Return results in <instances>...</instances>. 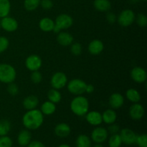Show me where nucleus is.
Instances as JSON below:
<instances>
[{"label": "nucleus", "mask_w": 147, "mask_h": 147, "mask_svg": "<svg viewBox=\"0 0 147 147\" xmlns=\"http://www.w3.org/2000/svg\"><path fill=\"white\" fill-rule=\"evenodd\" d=\"M73 24V19L67 14H60L56 17L55 24L60 30H65L71 27Z\"/></svg>", "instance_id": "obj_8"}, {"label": "nucleus", "mask_w": 147, "mask_h": 147, "mask_svg": "<svg viewBox=\"0 0 147 147\" xmlns=\"http://www.w3.org/2000/svg\"><path fill=\"white\" fill-rule=\"evenodd\" d=\"M57 147H71L70 145L67 144H60V146H58Z\"/></svg>", "instance_id": "obj_45"}, {"label": "nucleus", "mask_w": 147, "mask_h": 147, "mask_svg": "<svg viewBox=\"0 0 147 147\" xmlns=\"http://www.w3.org/2000/svg\"><path fill=\"white\" fill-rule=\"evenodd\" d=\"M129 113L131 119L134 121H139L144 116V108L139 103H133L129 108Z\"/></svg>", "instance_id": "obj_12"}, {"label": "nucleus", "mask_w": 147, "mask_h": 147, "mask_svg": "<svg viewBox=\"0 0 147 147\" xmlns=\"http://www.w3.org/2000/svg\"><path fill=\"white\" fill-rule=\"evenodd\" d=\"M11 125L9 121L2 119L0 121V136H7L11 130Z\"/></svg>", "instance_id": "obj_29"}, {"label": "nucleus", "mask_w": 147, "mask_h": 147, "mask_svg": "<svg viewBox=\"0 0 147 147\" xmlns=\"http://www.w3.org/2000/svg\"><path fill=\"white\" fill-rule=\"evenodd\" d=\"M136 14L131 9H124L117 16V21L119 25L123 27H127L131 25L135 22Z\"/></svg>", "instance_id": "obj_5"}, {"label": "nucleus", "mask_w": 147, "mask_h": 147, "mask_svg": "<svg viewBox=\"0 0 147 147\" xmlns=\"http://www.w3.org/2000/svg\"><path fill=\"white\" fill-rule=\"evenodd\" d=\"M126 97L132 103H139L142 99L140 93L135 88H129L126 92Z\"/></svg>", "instance_id": "obj_25"}, {"label": "nucleus", "mask_w": 147, "mask_h": 147, "mask_svg": "<svg viewBox=\"0 0 147 147\" xmlns=\"http://www.w3.org/2000/svg\"><path fill=\"white\" fill-rule=\"evenodd\" d=\"M104 49V45L101 40L95 39L92 40L88 46V50L89 53L93 55H98L103 52Z\"/></svg>", "instance_id": "obj_16"}, {"label": "nucleus", "mask_w": 147, "mask_h": 147, "mask_svg": "<svg viewBox=\"0 0 147 147\" xmlns=\"http://www.w3.org/2000/svg\"><path fill=\"white\" fill-rule=\"evenodd\" d=\"M92 141L86 134H80L76 140V147H91Z\"/></svg>", "instance_id": "obj_26"}, {"label": "nucleus", "mask_w": 147, "mask_h": 147, "mask_svg": "<svg viewBox=\"0 0 147 147\" xmlns=\"http://www.w3.org/2000/svg\"><path fill=\"white\" fill-rule=\"evenodd\" d=\"M85 116H86V121L91 126H98L103 123L102 114L97 111H88Z\"/></svg>", "instance_id": "obj_14"}, {"label": "nucleus", "mask_w": 147, "mask_h": 147, "mask_svg": "<svg viewBox=\"0 0 147 147\" xmlns=\"http://www.w3.org/2000/svg\"><path fill=\"white\" fill-rule=\"evenodd\" d=\"M73 40H74V38H73V35L67 32L60 31L57 34V42L59 45L63 46V47L70 46V45L73 42Z\"/></svg>", "instance_id": "obj_17"}, {"label": "nucleus", "mask_w": 147, "mask_h": 147, "mask_svg": "<svg viewBox=\"0 0 147 147\" xmlns=\"http://www.w3.org/2000/svg\"><path fill=\"white\" fill-rule=\"evenodd\" d=\"M40 6L45 10H50L53 8V2L52 0H40Z\"/></svg>", "instance_id": "obj_39"}, {"label": "nucleus", "mask_w": 147, "mask_h": 147, "mask_svg": "<svg viewBox=\"0 0 147 147\" xmlns=\"http://www.w3.org/2000/svg\"><path fill=\"white\" fill-rule=\"evenodd\" d=\"M135 21H136V24L139 26L140 27H146L147 25V17L143 13H139L136 16L135 18Z\"/></svg>", "instance_id": "obj_32"}, {"label": "nucleus", "mask_w": 147, "mask_h": 147, "mask_svg": "<svg viewBox=\"0 0 147 147\" xmlns=\"http://www.w3.org/2000/svg\"><path fill=\"white\" fill-rule=\"evenodd\" d=\"M19 147H26V146H20Z\"/></svg>", "instance_id": "obj_47"}, {"label": "nucleus", "mask_w": 147, "mask_h": 147, "mask_svg": "<svg viewBox=\"0 0 147 147\" xmlns=\"http://www.w3.org/2000/svg\"><path fill=\"white\" fill-rule=\"evenodd\" d=\"M13 142L9 136H0V147H12Z\"/></svg>", "instance_id": "obj_36"}, {"label": "nucleus", "mask_w": 147, "mask_h": 147, "mask_svg": "<svg viewBox=\"0 0 147 147\" xmlns=\"http://www.w3.org/2000/svg\"><path fill=\"white\" fill-rule=\"evenodd\" d=\"M7 85L8 86H7V90L9 94L11 95V96H17L19 93V87L17 86V85L16 83H14V82L11 83H9Z\"/></svg>", "instance_id": "obj_37"}, {"label": "nucleus", "mask_w": 147, "mask_h": 147, "mask_svg": "<svg viewBox=\"0 0 147 147\" xmlns=\"http://www.w3.org/2000/svg\"><path fill=\"white\" fill-rule=\"evenodd\" d=\"M109 147H121V146L122 140L119 134H111L110 137L109 138L108 141Z\"/></svg>", "instance_id": "obj_30"}, {"label": "nucleus", "mask_w": 147, "mask_h": 147, "mask_svg": "<svg viewBox=\"0 0 147 147\" xmlns=\"http://www.w3.org/2000/svg\"><path fill=\"white\" fill-rule=\"evenodd\" d=\"M0 30H1V24H0Z\"/></svg>", "instance_id": "obj_48"}, {"label": "nucleus", "mask_w": 147, "mask_h": 147, "mask_svg": "<svg viewBox=\"0 0 147 147\" xmlns=\"http://www.w3.org/2000/svg\"><path fill=\"white\" fill-rule=\"evenodd\" d=\"M44 122V115L37 109L27 111L22 116V123L26 129L34 131L40 129Z\"/></svg>", "instance_id": "obj_1"}, {"label": "nucleus", "mask_w": 147, "mask_h": 147, "mask_svg": "<svg viewBox=\"0 0 147 147\" xmlns=\"http://www.w3.org/2000/svg\"><path fill=\"white\" fill-rule=\"evenodd\" d=\"M142 1H146V0H142Z\"/></svg>", "instance_id": "obj_49"}, {"label": "nucleus", "mask_w": 147, "mask_h": 147, "mask_svg": "<svg viewBox=\"0 0 147 147\" xmlns=\"http://www.w3.org/2000/svg\"><path fill=\"white\" fill-rule=\"evenodd\" d=\"M39 103H40V100L37 96H34V95H30V96L24 98L22 101V105L23 107L26 110L30 111L37 109Z\"/></svg>", "instance_id": "obj_19"}, {"label": "nucleus", "mask_w": 147, "mask_h": 147, "mask_svg": "<svg viewBox=\"0 0 147 147\" xmlns=\"http://www.w3.org/2000/svg\"><path fill=\"white\" fill-rule=\"evenodd\" d=\"M9 46L8 38L4 36H0V53L5 52Z\"/></svg>", "instance_id": "obj_38"}, {"label": "nucleus", "mask_w": 147, "mask_h": 147, "mask_svg": "<svg viewBox=\"0 0 147 147\" xmlns=\"http://www.w3.org/2000/svg\"><path fill=\"white\" fill-rule=\"evenodd\" d=\"M27 147H45L44 144L40 141H31Z\"/></svg>", "instance_id": "obj_42"}, {"label": "nucleus", "mask_w": 147, "mask_h": 147, "mask_svg": "<svg viewBox=\"0 0 147 147\" xmlns=\"http://www.w3.org/2000/svg\"><path fill=\"white\" fill-rule=\"evenodd\" d=\"M55 26V21L49 17H43L39 22V27L45 32H53Z\"/></svg>", "instance_id": "obj_22"}, {"label": "nucleus", "mask_w": 147, "mask_h": 147, "mask_svg": "<svg viewBox=\"0 0 147 147\" xmlns=\"http://www.w3.org/2000/svg\"><path fill=\"white\" fill-rule=\"evenodd\" d=\"M32 140L31 132L28 129L20 131L17 136V142L20 146H27Z\"/></svg>", "instance_id": "obj_20"}, {"label": "nucleus", "mask_w": 147, "mask_h": 147, "mask_svg": "<svg viewBox=\"0 0 147 147\" xmlns=\"http://www.w3.org/2000/svg\"><path fill=\"white\" fill-rule=\"evenodd\" d=\"M61 31V30H60V29L58 28V27H57V26L55 25V26H54V27H53V32L54 33H56V34H58L59 32H60Z\"/></svg>", "instance_id": "obj_44"}, {"label": "nucleus", "mask_w": 147, "mask_h": 147, "mask_svg": "<svg viewBox=\"0 0 147 147\" xmlns=\"http://www.w3.org/2000/svg\"><path fill=\"white\" fill-rule=\"evenodd\" d=\"M93 147H103V146L102 145V144H95Z\"/></svg>", "instance_id": "obj_46"}, {"label": "nucleus", "mask_w": 147, "mask_h": 147, "mask_svg": "<svg viewBox=\"0 0 147 147\" xmlns=\"http://www.w3.org/2000/svg\"><path fill=\"white\" fill-rule=\"evenodd\" d=\"M106 20L109 22L110 24H114L116 21H117V16L115 13L111 12V11H107L106 14Z\"/></svg>", "instance_id": "obj_41"}, {"label": "nucleus", "mask_w": 147, "mask_h": 147, "mask_svg": "<svg viewBox=\"0 0 147 147\" xmlns=\"http://www.w3.org/2000/svg\"><path fill=\"white\" fill-rule=\"evenodd\" d=\"M131 78L137 83H143L146 81L147 73L145 69L142 67H134L131 71Z\"/></svg>", "instance_id": "obj_13"}, {"label": "nucleus", "mask_w": 147, "mask_h": 147, "mask_svg": "<svg viewBox=\"0 0 147 147\" xmlns=\"http://www.w3.org/2000/svg\"><path fill=\"white\" fill-rule=\"evenodd\" d=\"M55 111L56 104L50 100L45 101L40 107V111L44 116H51L55 112Z\"/></svg>", "instance_id": "obj_24"}, {"label": "nucleus", "mask_w": 147, "mask_h": 147, "mask_svg": "<svg viewBox=\"0 0 147 147\" xmlns=\"http://www.w3.org/2000/svg\"><path fill=\"white\" fill-rule=\"evenodd\" d=\"M55 134L59 138H66L70 135L71 128L67 123H60L57 124L54 129Z\"/></svg>", "instance_id": "obj_18"}, {"label": "nucleus", "mask_w": 147, "mask_h": 147, "mask_svg": "<svg viewBox=\"0 0 147 147\" xmlns=\"http://www.w3.org/2000/svg\"><path fill=\"white\" fill-rule=\"evenodd\" d=\"M87 83L84 80L79 78L72 79L67 83L68 91L75 96H80L86 93V87Z\"/></svg>", "instance_id": "obj_4"}, {"label": "nucleus", "mask_w": 147, "mask_h": 147, "mask_svg": "<svg viewBox=\"0 0 147 147\" xmlns=\"http://www.w3.org/2000/svg\"><path fill=\"white\" fill-rule=\"evenodd\" d=\"M67 83V77L63 72H56L52 76L50 85L53 88L60 90L65 87Z\"/></svg>", "instance_id": "obj_7"}, {"label": "nucleus", "mask_w": 147, "mask_h": 147, "mask_svg": "<svg viewBox=\"0 0 147 147\" xmlns=\"http://www.w3.org/2000/svg\"><path fill=\"white\" fill-rule=\"evenodd\" d=\"M17 78V71L14 66L7 63L0 64V82L9 84L14 82Z\"/></svg>", "instance_id": "obj_3"}, {"label": "nucleus", "mask_w": 147, "mask_h": 147, "mask_svg": "<svg viewBox=\"0 0 147 147\" xmlns=\"http://www.w3.org/2000/svg\"><path fill=\"white\" fill-rule=\"evenodd\" d=\"M89 101L85 96H76L73 98L70 104V108L73 113L76 116L82 117L86 116V113L89 111Z\"/></svg>", "instance_id": "obj_2"}, {"label": "nucleus", "mask_w": 147, "mask_h": 147, "mask_svg": "<svg viewBox=\"0 0 147 147\" xmlns=\"http://www.w3.org/2000/svg\"><path fill=\"white\" fill-rule=\"evenodd\" d=\"M93 6L100 12H107L111 9V3L109 0H94Z\"/></svg>", "instance_id": "obj_23"}, {"label": "nucleus", "mask_w": 147, "mask_h": 147, "mask_svg": "<svg viewBox=\"0 0 147 147\" xmlns=\"http://www.w3.org/2000/svg\"><path fill=\"white\" fill-rule=\"evenodd\" d=\"M31 81L34 84H39L40 82L42 80V75L39 70L32 72L31 76H30Z\"/></svg>", "instance_id": "obj_35"}, {"label": "nucleus", "mask_w": 147, "mask_h": 147, "mask_svg": "<svg viewBox=\"0 0 147 147\" xmlns=\"http://www.w3.org/2000/svg\"><path fill=\"white\" fill-rule=\"evenodd\" d=\"M107 130L109 134H110L111 135L116 134H119V132H120V127H119V126L118 124L113 123L112 124L109 125Z\"/></svg>", "instance_id": "obj_40"}, {"label": "nucleus", "mask_w": 147, "mask_h": 147, "mask_svg": "<svg viewBox=\"0 0 147 147\" xmlns=\"http://www.w3.org/2000/svg\"><path fill=\"white\" fill-rule=\"evenodd\" d=\"M0 24H1V28L7 32H15L19 27L18 22L17 21V20L9 16L1 18L0 20Z\"/></svg>", "instance_id": "obj_10"}, {"label": "nucleus", "mask_w": 147, "mask_h": 147, "mask_svg": "<svg viewBox=\"0 0 147 147\" xmlns=\"http://www.w3.org/2000/svg\"><path fill=\"white\" fill-rule=\"evenodd\" d=\"M82 50V45L78 42H73L70 45V52L73 55L76 56H78L81 54Z\"/></svg>", "instance_id": "obj_33"}, {"label": "nucleus", "mask_w": 147, "mask_h": 147, "mask_svg": "<svg viewBox=\"0 0 147 147\" xmlns=\"http://www.w3.org/2000/svg\"><path fill=\"white\" fill-rule=\"evenodd\" d=\"M109 134L107 129L98 126H96V128L92 131L90 139L95 144H103L108 139Z\"/></svg>", "instance_id": "obj_6"}, {"label": "nucleus", "mask_w": 147, "mask_h": 147, "mask_svg": "<svg viewBox=\"0 0 147 147\" xmlns=\"http://www.w3.org/2000/svg\"><path fill=\"white\" fill-rule=\"evenodd\" d=\"M42 65L41 57L37 55H30L25 60V67L27 70L33 72L39 70Z\"/></svg>", "instance_id": "obj_9"}, {"label": "nucleus", "mask_w": 147, "mask_h": 147, "mask_svg": "<svg viewBox=\"0 0 147 147\" xmlns=\"http://www.w3.org/2000/svg\"><path fill=\"white\" fill-rule=\"evenodd\" d=\"M101 114L103 122H104L106 124H112V123H115L117 119V113L115 111V110L112 109H106Z\"/></svg>", "instance_id": "obj_21"}, {"label": "nucleus", "mask_w": 147, "mask_h": 147, "mask_svg": "<svg viewBox=\"0 0 147 147\" xmlns=\"http://www.w3.org/2000/svg\"><path fill=\"white\" fill-rule=\"evenodd\" d=\"M47 98H48V100L56 104L60 102L62 99V95L58 90L52 88L47 93Z\"/></svg>", "instance_id": "obj_28"}, {"label": "nucleus", "mask_w": 147, "mask_h": 147, "mask_svg": "<svg viewBox=\"0 0 147 147\" xmlns=\"http://www.w3.org/2000/svg\"><path fill=\"white\" fill-rule=\"evenodd\" d=\"M135 144L139 147H147V135L146 134L137 135Z\"/></svg>", "instance_id": "obj_34"}, {"label": "nucleus", "mask_w": 147, "mask_h": 147, "mask_svg": "<svg viewBox=\"0 0 147 147\" xmlns=\"http://www.w3.org/2000/svg\"></svg>", "instance_id": "obj_50"}, {"label": "nucleus", "mask_w": 147, "mask_h": 147, "mask_svg": "<svg viewBox=\"0 0 147 147\" xmlns=\"http://www.w3.org/2000/svg\"><path fill=\"white\" fill-rule=\"evenodd\" d=\"M121 138L122 143L127 146L133 145L136 143V134L131 129L129 128H124V129L120 130L119 132Z\"/></svg>", "instance_id": "obj_11"}, {"label": "nucleus", "mask_w": 147, "mask_h": 147, "mask_svg": "<svg viewBox=\"0 0 147 147\" xmlns=\"http://www.w3.org/2000/svg\"><path fill=\"white\" fill-rule=\"evenodd\" d=\"M40 0H24V7L27 11H32L38 8Z\"/></svg>", "instance_id": "obj_31"}, {"label": "nucleus", "mask_w": 147, "mask_h": 147, "mask_svg": "<svg viewBox=\"0 0 147 147\" xmlns=\"http://www.w3.org/2000/svg\"><path fill=\"white\" fill-rule=\"evenodd\" d=\"M11 10L9 0H0V19L9 16Z\"/></svg>", "instance_id": "obj_27"}, {"label": "nucleus", "mask_w": 147, "mask_h": 147, "mask_svg": "<svg viewBox=\"0 0 147 147\" xmlns=\"http://www.w3.org/2000/svg\"><path fill=\"white\" fill-rule=\"evenodd\" d=\"M109 104L111 109L113 110L119 109L124 104V97L119 93H113L109 97Z\"/></svg>", "instance_id": "obj_15"}, {"label": "nucleus", "mask_w": 147, "mask_h": 147, "mask_svg": "<svg viewBox=\"0 0 147 147\" xmlns=\"http://www.w3.org/2000/svg\"><path fill=\"white\" fill-rule=\"evenodd\" d=\"M95 90L94 86L92 84H87L86 87V93H88V94H90V93H93Z\"/></svg>", "instance_id": "obj_43"}]
</instances>
